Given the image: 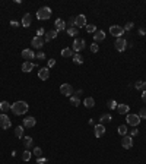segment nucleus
I'll return each mask as SVG.
<instances>
[{
  "mask_svg": "<svg viewBox=\"0 0 146 164\" xmlns=\"http://www.w3.org/2000/svg\"><path fill=\"white\" fill-rule=\"evenodd\" d=\"M28 108H29V106H28V103H25V101H16L15 104L10 106V110H12L13 114H16V116L27 114Z\"/></svg>",
  "mask_w": 146,
  "mask_h": 164,
  "instance_id": "1",
  "label": "nucleus"
},
{
  "mask_svg": "<svg viewBox=\"0 0 146 164\" xmlns=\"http://www.w3.org/2000/svg\"><path fill=\"white\" fill-rule=\"evenodd\" d=\"M51 13H53V10H51L50 8L44 6V8L38 9V12H37V18H38L40 21H47V19H50Z\"/></svg>",
  "mask_w": 146,
  "mask_h": 164,
  "instance_id": "2",
  "label": "nucleus"
},
{
  "mask_svg": "<svg viewBox=\"0 0 146 164\" xmlns=\"http://www.w3.org/2000/svg\"><path fill=\"white\" fill-rule=\"evenodd\" d=\"M85 45H86V43H85V40L83 38H75V41H73V51H76V53H79V51H82L83 49H85Z\"/></svg>",
  "mask_w": 146,
  "mask_h": 164,
  "instance_id": "3",
  "label": "nucleus"
},
{
  "mask_svg": "<svg viewBox=\"0 0 146 164\" xmlns=\"http://www.w3.org/2000/svg\"><path fill=\"white\" fill-rule=\"evenodd\" d=\"M140 117H139V114H133V113H129L127 114V117H126V122L130 125V126H137L139 123H140Z\"/></svg>",
  "mask_w": 146,
  "mask_h": 164,
  "instance_id": "4",
  "label": "nucleus"
},
{
  "mask_svg": "<svg viewBox=\"0 0 146 164\" xmlns=\"http://www.w3.org/2000/svg\"><path fill=\"white\" fill-rule=\"evenodd\" d=\"M114 47H115V50L117 51H124L126 50V47H127V41L126 38H115V43H114Z\"/></svg>",
  "mask_w": 146,
  "mask_h": 164,
  "instance_id": "5",
  "label": "nucleus"
},
{
  "mask_svg": "<svg viewBox=\"0 0 146 164\" xmlns=\"http://www.w3.org/2000/svg\"><path fill=\"white\" fill-rule=\"evenodd\" d=\"M110 34L114 35L115 38H121V35L124 34V30H123V27H120V25H111L110 27Z\"/></svg>",
  "mask_w": 146,
  "mask_h": 164,
  "instance_id": "6",
  "label": "nucleus"
},
{
  "mask_svg": "<svg viewBox=\"0 0 146 164\" xmlns=\"http://www.w3.org/2000/svg\"><path fill=\"white\" fill-rule=\"evenodd\" d=\"M10 126H12L10 119L5 113H2V114H0V128H2V129H9Z\"/></svg>",
  "mask_w": 146,
  "mask_h": 164,
  "instance_id": "7",
  "label": "nucleus"
},
{
  "mask_svg": "<svg viewBox=\"0 0 146 164\" xmlns=\"http://www.w3.org/2000/svg\"><path fill=\"white\" fill-rule=\"evenodd\" d=\"M60 92L63 94V95H66V97H72L73 95V86L70 84H63L60 86Z\"/></svg>",
  "mask_w": 146,
  "mask_h": 164,
  "instance_id": "8",
  "label": "nucleus"
},
{
  "mask_svg": "<svg viewBox=\"0 0 146 164\" xmlns=\"http://www.w3.org/2000/svg\"><path fill=\"white\" fill-rule=\"evenodd\" d=\"M86 25V16L85 15H78L75 18V28H82Z\"/></svg>",
  "mask_w": 146,
  "mask_h": 164,
  "instance_id": "9",
  "label": "nucleus"
},
{
  "mask_svg": "<svg viewBox=\"0 0 146 164\" xmlns=\"http://www.w3.org/2000/svg\"><path fill=\"white\" fill-rule=\"evenodd\" d=\"M121 145H123V148H126V150L132 148V147H133V138H132L130 135L123 136V139H121Z\"/></svg>",
  "mask_w": 146,
  "mask_h": 164,
  "instance_id": "10",
  "label": "nucleus"
},
{
  "mask_svg": "<svg viewBox=\"0 0 146 164\" xmlns=\"http://www.w3.org/2000/svg\"><path fill=\"white\" fill-rule=\"evenodd\" d=\"M38 78L41 81H47L48 78H50V69H48V67H41L38 70Z\"/></svg>",
  "mask_w": 146,
  "mask_h": 164,
  "instance_id": "11",
  "label": "nucleus"
},
{
  "mask_svg": "<svg viewBox=\"0 0 146 164\" xmlns=\"http://www.w3.org/2000/svg\"><path fill=\"white\" fill-rule=\"evenodd\" d=\"M104 133H105V126L104 125H95L93 126V135L96 136V138H101V136H104Z\"/></svg>",
  "mask_w": 146,
  "mask_h": 164,
  "instance_id": "12",
  "label": "nucleus"
},
{
  "mask_svg": "<svg viewBox=\"0 0 146 164\" xmlns=\"http://www.w3.org/2000/svg\"><path fill=\"white\" fill-rule=\"evenodd\" d=\"M54 27H56V31H57V32L64 31V30H66V22L59 18V19H56V22H54Z\"/></svg>",
  "mask_w": 146,
  "mask_h": 164,
  "instance_id": "13",
  "label": "nucleus"
},
{
  "mask_svg": "<svg viewBox=\"0 0 146 164\" xmlns=\"http://www.w3.org/2000/svg\"><path fill=\"white\" fill-rule=\"evenodd\" d=\"M35 66H37V65L32 63V62H23V63H22V70H23L25 73H29Z\"/></svg>",
  "mask_w": 146,
  "mask_h": 164,
  "instance_id": "14",
  "label": "nucleus"
},
{
  "mask_svg": "<svg viewBox=\"0 0 146 164\" xmlns=\"http://www.w3.org/2000/svg\"><path fill=\"white\" fill-rule=\"evenodd\" d=\"M35 123H37V120H35V117H32V116L23 119V126H25V128H34Z\"/></svg>",
  "mask_w": 146,
  "mask_h": 164,
  "instance_id": "15",
  "label": "nucleus"
},
{
  "mask_svg": "<svg viewBox=\"0 0 146 164\" xmlns=\"http://www.w3.org/2000/svg\"><path fill=\"white\" fill-rule=\"evenodd\" d=\"M31 45L35 47V49H41V47L44 45V40L40 38V37H34V38L31 40Z\"/></svg>",
  "mask_w": 146,
  "mask_h": 164,
  "instance_id": "16",
  "label": "nucleus"
},
{
  "mask_svg": "<svg viewBox=\"0 0 146 164\" xmlns=\"http://www.w3.org/2000/svg\"><path fill=\"white\" fill-rule=\"evenodd\" d=\"M93 40H95V43H98V41H104V40H105V32H104L102 30L95 31V32H93Z\"/></svg>",
  "mask_w": 146,
  "mask_h": 164,
  "instance_id": "17",
  "label": "nucleus"
},
{
  "mask_svg": "<svg viewBox=\"0 0 146 164\" xmlns=\"http://www.w3.org/2000/svg\"><path fill=\"white\" fill-rule=\"evenodd\" d=\"M22 57L25 59V62H29L31 59H34V57H35V53H34L31 49H28V50H23V51H22Z\"/></svg>",
  "mask_w": 146,
  "mask_h": 164,
  "instance_id": "18",
  "label": "nucleus"
},
{
  "mask_svg": "<svg viewBox=\"0 0 146 164\" xmlns=\"http://www.w3.org/2000/svg\"><path fill=\"white\" fill-rule=\"evenodd\" d=\"M31 23H32V16H31L29 13L23 15V18H22V25L25 27V28H28V27H31Z\"/></svg>",
  "mask_w": 146,
  "mask_h": 164,
  "instance_id": "19",
  "label": "nucleus"
},
{
  "mask_svg": "<svg viewBox=\"0 0 146 164\" xmlns=\"http://www.w3.org/2000/svg\"><path fill=\"white\" fill-rule=\"evenodd\" d=\"M129 110H130V106H127V104H118L117 106V111L120 114H127Z\"/></svg>",
  "mask_w": 146,
  "mask_h": 164,
  "instance_id": "20",
  "label": "nucleus"
},
{
  "mask_svg": "<svg viewBox=\"0 0 146 164\" xmlns=\"http://www.w3.org/2000/svg\"><path fill=\"white\" fill-rule=\"evenodd\" d=\"M56 37H57V31H56V30H53V31H48V32H45L44 41H51V40H54Z\"/></svg>",
  "mask_w": 146,
  "mask_h": 164,
  "instance_id": "21",
  "label": "nucleus"
},
{
  "mask_svg": "<svg viewBox=\"0 0 146 164\" xmlns=\"http://www.w3.org/2000/svg\"><path fill=\"white\" fill-rule=\"evenodd\" d=\"M111 120H113V117H111V114H102V116L100 117V123H101V125L110 123Z\"/></svg>",
  "mask_w": 146,
  "mask_h": 164,
  "instance_id": "22",
  "label": "nucleus"
},
{
  "mask_svg": "<svg viewBox=\"0 0 146 164\" xmlns=\"http://www.w3.org/2000/svg\"><path fill=\"white\" fill-rule=\"evenodd\" d=\"M83 104H85V107H88V108H92V107L95 106V100H93L92 97H86V98L83 100Z\"/></svg>",
  "mask_w": 146,
  "mask_h": 164,
  "instance_id": "23",
  "label": "nucleus"
},
{
  "mask_svg": "<svg viewBox=\"0 0 146 164\" xmlns=\"http://www.w3.org/2000/svg\"><path fill=\"white\" fill-rule=\"evenodd\" d=\"M61 57H73V50L70 47H66V49L61 50Z\"/></svg>",
  "mask_w": 146,
  "mask_h": 164,
  "instance_id": "24",
  "label": "nucleus"
},
{
  "mask_svg": "<svg viewBox=\"0 0 146 164\" xmlns=\"http://www.w3.org/2000/svg\"><path fill=\"white\" fill-rule=\"evenodd\" d=\"M70 103H72V106H73V107H78V106L81 104V98L76 95V94H73V95L70 97Z\"/></svg>",
  "mask_w": 146,
  "mask_h": 164,
  "instance_id": "25",
  "label": "nucleus"
},
{
  "mask_svg": "<svg viewBox=\"0 0 146 164\" xmlns=\"http://www.w3.org/2000/svg\"><path fill=\"white\" fill-rule=\"evenodd\" d=\"M10 106H12V104H9L8 101H2V103H0V111H2V113L9 111V110H10Z\"/></svg>",
  "mask_w": 146,
  "mask_h": 164,
  "instance_id": "26",
  "label": "nucleus"
},
{
  "mask_svg": "<svg viewBox=\"0 0 146 164\" xmlns=\"http://www.w3.org/2000/svg\"><path fill=\"white\" fill-rule=\"evenodd\" d=\"M127 126L126 125H120L118 128H117V132H118V135H121V136H126L127 135Z\"/></svg>",
  "mask_w": 146,
  "mask_h": 164,
  "instance_id": "27",
  "label": "nucleus"
},
{
  "mask_svg": "<svg viewBox=\"0 0 146 164\" xmlns=\"http://www.w3.org/2000/svg\"><path fill=\"white\" fill-rule=\"evenodd\" d=\"M32 144H34V141H32V138L31 136H25L23 138V145H25V148L28 150V148H31L32 147Z\"/></svg>",
  "mask_w": 146,
  "mask_h": 164,
  "instance_id": "28",
  "label": "nucleus"
},
{
  "mask_svg": "<svg viewBox=\"0 0 146 164\" xmlns=\"http://www.w3.org/2000/svg\"><path fill=\"white\" fill-rule=\"evenodd\" d=\"M15 136H16L18 139H20V138L23 136V126H16V128H15Z\"/></svg>",
  "mask_w": 146,
  "mask_h": 164,
  "instance_id": "29",
  "label": "nucleus"
},
{
  "mask_svg": "<svg viewBox=\"0 0 146 164\" xmlns=\"http://www.w3.org/2000/svg\"><path fill=\"white\" fill-rule=\"evenodd\" d=\"M66 31H67V34H69L70 37H76V35H79V30H78V28H75V27H73V28H70V27H69Z\"/></svg>",
  "mask_w": 146,
  "mask_h": 164,
  "instance_id": "30",
  "label": "nucleus"
},
{
  "mask_svg": "<svg viewBox=\"0 0 146 164\" xmlns=\"http://www.w3.org/2000/svg\"><path fill=\"white\" fill-rule=\"evenodd\" d=\"M73 62H75L76 65H82L83 63V57L79 53H76V54H73Z\"/></svg>",
  "mask_w": 146,
  "mask_h": 164,
  "instance_id": "31",
  "label": "nucleus"
},
{
  "mask_svg": "<svg viewBox=\"0 0 146 164\" xmlns=\"http://www.w3.org/2000/svg\"><path fill=\"white\" fill-rule=\"evenodd\" d=\"M134 88L139 89V91H145V88H146V82H143V81H137V82L134 84Z\"/></svg>",
  "mask_w": 146,
  "mask_h": 164,
  "instance_id": "32",
  "label": "nucleus"
},
{
  "mask_svg": "<svg viewBox=\"0 0 146 164\" xmlns=\"http://www.w3.org/2000/svg\"><path fill=\"white\" fill-rule=\"evenodd\" d=\"M31 157H32V152H31V151H28V150L23 151V154H22V160H23V161H29Z\"/></svg>",
  "mask_w": 146,
  "mask_h": 164,
  "instance_id": "33",
  "label": "nucleus"
},
{
  "mask_svg": "<svg viewBox=\"0 0 146 164\" xmlns=\"http://www.w3.org/2000/svg\"><path fill=\"white\" fill-rule=\"evenodd\" d=\"M117 106H118V103H117L115 100H110V101H108V108H111V110H117Z\"/></svg>",
  "mask_w": 146,
  "mask_h": 164,
  "instance_id": "34",
  "label": "nucleus"
},
{
  "mask_svg": "<svg viewBox=\"0 0 146 164\" xmlns=\"http://www.w3.org/2000/svg\"><path fill=\"white\" fill-rule=\"evenodd\" d=\"M32 154H35V155H37V158H40V157H42V150H41L40 147H35V148H34V151H32Z\"/></svg>",
  "mask_w": 146,
  "mask_h": 164,
  "instance_id": "35",
  "label": "nucleus"
},
{
  "mask_svg": "<svg viewBox=\"0 0 146 164\" xmlns=\"http://www.w3.org/2000/svg\"><path fill=\"white\" fill-rule=\"evenodd\" d=\"M133 27H134V23H133V22H127L126 25L123 27V30H124V31H132Z\"/></svg>",
  "mask_w": 146,
  "mask_h": 164,
  "instance_id": "36",
  "label": "nucleus"
},
{
  "mask_svg": "<svg viewBox=\"0 0 146 164\" xmlns=\"http://www.w3.org/2000/svg\"><path fill=\"white\" fill-rule=\"evenodd\" d=\"M86 31H88L89 34H93V32L96 31V28H95V25H86Z\"/></svg>",
  "mask_w": 146,
  "mask_h": 164,
  "instance_id": "37",
  "label": "nucleus"
},
{
  "mask_svg": "<svg viewBox=\"0 0 146 164\" xmlns=\"http://www.w3.org/2000/svg\"><path fill=\"white\" fill-rule=\"evenodd\" d=\"M100 50V47H98V44H96V43H93L92 45H91V51L92 53H96V51H98Z\"/></svg>",
  "mask_w": 146,
  "mask_h": 164,
  "instance_id": "38",
  "label": "nucleus"
},
{
  "mask_svg": "<svg viewBox=\"0 0 146 164\" xmlns=\"http://www.w3.org/2000/svg\"><path fill=\"white\" fill-rule=\"evenodd\" d=\"M47 163H48V160H47V158H44V157L37 158V164H47Z\"/></svg>",
  "mask_w": 146,
  "mask_h": 164,
  "instance_id": "39",
  "label": "nucleus"
},
{
  "mask_svg": "<svg viewBox=\"0 0 146 164\" xmlns=\"http://www.w3.org/2000/svg\"><path fill=\"white\" fill-rule=\"evenodd\" d=\"M139 117H140V119H146V108H140Z\"/></svg>",
  "mask_w": 146,
  "mask_h": 164,
  "instance_id": "40",
  "label": "nucleus"
},
{
  "mask_svg": "<svg viewBox=\"0 0 146 164\" xmlns=\"http://www.w3.org/2000/svg\"><path fill=\"white\" fill-rule=\"evenodd\" d=\"M54 65H56V60H54V59H48V62H47V67H48V69L53 67Z\"/></svg>",
  "mask_w": 146,
  "mask_h": 164,
  "instance_id": "41",
  "label": "nucleus"
},
{
  "mask_svg": "<svg viewBox=\"0 0 146 164\" xmlns=\"http://www.w3.org/2000/svg\"><path fill=\"white\" fill-rule=\"evenodd\" d=\"M35 57H37L38 60H44V59H45V53H42V51H38Z\"/></svg>",
  "mask_w": 146,
  "mask_h": 164,
  "instance_id": "42",
  "label": "nucleus"
},
{
  "mask_svg": "<svg viewBox=\"0 0 146 164\" xmlns=\"http://www.w3.org/2000/svg\"><path fill=\"white\" fill-rule=\"evenodd\" d=\"M44 34H45V30H44V28H38V30H37V37L41 38V35H44Z\"/></svg>",
  "mask_w": 146,
  "mask_h": 164,
  "instance_id": "43",
  "label": "nucleus"
},
{
  "mask_svg": "<svg viewBox=\"0 0 146 164\" xmlns=\"http://www.w3.org/2000/svg\"><path fill=\"white\" fill-rule=\"evenodd\" d=\"M69 25H70V28L75 27V18H70V19H69Z\"/></svg>",
  "mask_w": 146,
  "mask_h": 164,
  "instance_id": "44",
  "label": "nucleus"
},
{
  "mask_svg": "<svg viewBox=\"0 0 146 164\" xmlns=\"http://www.w3.org/2000/svg\"><path fill=\"white\" fill-rule=\"evenodd\" d=\"M139 133V130L137 129H132V132H130V136H136Z\"/></svg>",
  "mask_w": 146,
  "mask_h": 164,
  "instance_id": "45",
  "label": "nucleus"
},
{
  "mask_svg": "<svg viewBox=\"0 0 146 164\" xmlns=\"http://www.w3.org/2000/svg\"><path fill=\"white\" fill-rule=\"evenodd\" d=\"M142 100H143V103H146V91L142 92Z\"/></svg>",
  "mask_w": 146,
  "mask_h": 164,
  "instance_id": "46",
  "label": "nucleus"
},
{
  "mask_svg": "<svg viewBox=\"0 0 146 164\" xmlns=\"http://www.w3.org/2000/svg\"><path fill=\"white\" fill-rule=\"evenodd\" d=\"M10 25H12V27H15V28H16V27H18V25H19V23H18V22H16V21H10Z\"/></svg>",
  "mask_w": 146,
  "mask_h": 164,
  "instance_id": "47",
  "label": "nucleus"
},
{
  "mask_svg": "<svg viewBox=\"0 0 146 164\" xmlns=\"http://www.w3.org/2000/svg\"><path fill=\"white\" fill-rule=\"evenodd\" d=\"M139 34H140V35H146V31H143V28H140V30H139Z\"/></svg>",
  "mask_w": 146,
  "mask_h": 164,
  "instance_id": "48",
  "label": "nucleus"
},
{
  "mask_svg": "<svg viewBox=\"0 0 146 164\" xmlns=\"http://www.w3.org/2000/svg\"><path fill=\"white\" fill-rule=\"evenodd\" d=\"M82 94H83V91H82V89H79V91L76 92V95H78V97H81V95H82Z\"/></svg>",
  "mask_w": 146,
  "mask_h": 164,
  "instance_id": "49",
  "label": "nucleus"
}]
</instances>
